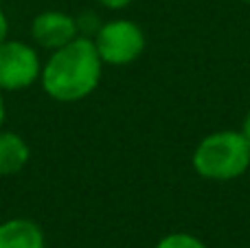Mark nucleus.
I'll list each match as a JSON object with an SVG mask.
<instances>
[{"mask_svg": "<svg viewBox=\"0 0 250 248\" xmlns=\"http://www.w3.org/2000/svg\"><path fill=\"white\" fill-rule=\"evenodd\" d=\"M104 66L92 38L77 35L73 42L51 51L46 62H42L40 86L57 103H75L97 90Z\"/></svg>", "mask_w": 250, "mask_h": 248, "instance_id": "nucleus-1", "label": "nucleus"}, {"mask_svg": "<svg viewBox=\"0 0 250 248\" xmlns=\"http://www.w3.org/2000/svg\"><path fill=\"white\" fill-rule=\"evenodd\" d=\"M195 174L211 183H230L250 169V143L239 130L207 134L191 156Z\"/></svg>", "mask_w": 250, "mask_h": 248, "instance_id": "nucleus-2", "label": "nucleus"}, {"mask_svg": "<svg viewBox=\"0 0 250 248\" xmlns=\"http://www.w3.org/2000/svg\"><path fill=\"white\" fill-rule=\"evenodd\" d=\"M92 42L105 66H127L143 55L147 40L141 24L127 18H117L104 22Z\"/></svg>", "mask_w": 250, "mask_h": 248, "instance_id": "nucleus-3", "label": "nucleus"}, {"mask_svg": "<svg viewBox=\"0 0 250 248\" xmlns=\"http://www.w3.org/2000/svg\"><path fill=\"white\" fill-rule=\"evenodd\" d=\"M40 75H42V60L33 44L9 38L0 42V90H26L40 82Z\"/></svg>", "mask_w": 250, "mask_h": 248, "instance_id": "nucleus-4", "label": "nucleus"}, {"mask_svg": "<svg viewBox=\"0 0 250 248\" xmlns=\"http://www.w3.org/2000/svg\"><path fill=\"white\" fill-rule=\"evenodd\" d=\"M31 40H33L35 46L46 48L48 53L62 48L64 44L73 42L79 35L77 29V18L70 16L66 11H55V9H48L42 11L31 20Z\"/></svg>", "mask_w": 250, "mask_h": 248, "instance_id": "nucleus-5", "label": "nucleus"}, {"mask_svg": "<svg viewBox=\"0 0 250 248\" xmlns=\"http://www.w3.org/2000/svg\"><path fill=\"white\" fill-rule=\"evenodd\" d=\"M0 248H46V237L35 220L11 218L0 222Z\"/></svg>", "mask_w": 250, "mask_h": 248, "instance_id": "nucleus-6", "label": "nucleus"}, {"mask_svg": "<svg viewBox=\"0 0 250 248\" xmlns=\"http://www.w3.org/2000/svg\"><path fill=\"white\" fill-rule=\"evenodd\" d=\"M31 147L18 132L0 130V178L16 176L29 165Z\"/></svg>", "mask_w": 250, "mask_h": 248, "instance_id": "nucleus-7", "label": "nucleus"}, {"mask_svg": "<svg viewBox=\"0 0 250 248\" xmlns=\"http://www.w3.org/2000/svg\"><path fill=\"white\" fill-rule=\"evenodd\" d=\"M154 248H208V246L200 237L191 235V233L176 231V233H169V235L160 237L158 244Z\"/></svg>", "mask_w": 250, "mask_h": 248, "instance_id": "nucleus-8", "label": "nucleus"}, {"mask_svg": "<svg viewBox=\"0 0 250 248\" xmlns=\"http://www.w3.org/2000/svg\"><path fill=\"white\" fill-rule=\"evenodd\" d=\"M75 18H77L79 35H83V38H95L99 26L104 24V22H99V16H97V13H90V11H83L82 16H75Z\"/></svg>", "mask_w": 250, "mask_h": 248, "instance_id": "nucleus-9", "label": "nucleus"}, {"mask_svg": "<svg viewBox=\"0 0 250 248\" xmlns=\"http://www.w3.org/2000/svg\"><path fill=\"white\" fill-rule=\"evenodd\" d=\"M95 2H99L101 7L110 9V11H121V9L129 7V4H132L134 0H95Z\"/></svg>", "mask_w": 250, "mask_h": 248, "instance_id": "nucleus-10", "label": "nucleus"}, {"mask_svg": "<svg viewBox=\"0 0 250 248\" xmlns=\"http://www.w3.org/2000/svg\"><path fill=\"white\" fill-rule=\"evenodd\" d=\"M7 38H9V20L4 16V11L0 9V42H4Z\"/></svg>", "mask_w": 250, "mask_h": 248, "instance_id": "nucleus-11", "label": "nucleus"}, {"mask_svg": "<svg viewBox=\"0 0 250 248\" xmlns=\"http://www.w3.org/2000/svg\"><path fill=\"white\" fill-rule=\"evenodd\" d=\"M4 121H7V103H4V92L0 90V130L4 127Z\"/></svg>", "mask_w": 250, "mask_h": 248, "instance_id": "nucleus-12", "label": "nucleus"}, {"mask_svg": "<svg viewBox=\"0 0 250 248\" xmlns=\"http://www.w3.org/2000/svg\"><path fill=\"white\" fill-rule=\"evenodd\" d=\"M239 132H242L244 136H246V141L250 143V112L244 117V121H242V127H239Z\"/></svg>", "mask_w": 250, "mask_h": 248, "instance_id": "nucleus-13", "label": "nucleus"}, {"mask_svg": "<svg viewBox=\"0 0 250 248\" xmlns=\"http://www.w3.org/2000/svg\"><path fill=\"white\" fill-rule=\"evenodd\" d=\"M244 2H250V0H244Z\"/></svg>", "mask_w": 250, "mask_h": 248, "instance_id": "nucleus-14", "label": "nucleus"}]
</instances>
